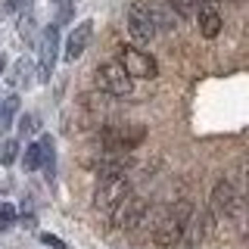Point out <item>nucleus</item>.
Returning <instances> with one entry per match:
<instances>
[{
    "instance_id": "6e6552de",
    "label": "nucleus",
    "mask_w": 249,
    "mask_h": 249,
    "mask_svg": "<svg viewBox=\"0 0 249 249\" xmlns=\"http://www.w3.org/2000/svg\"><path fill=\"white\" fill-rule=\"evenodd\" d=\"M128 35H131V41H137V44H150L156 37L153 16H150V10H146L143 3H134L128 10Z\"/></svg>"
},
{
    "instance_id": "a878e982",
    "label": "nucleus",
    "mask_w": 249,
    "mask_h": 249,
    "mask_svg": "<svg viewBox=\"0 0 249 249\" xmlns=\"http://www.w3.org/2000/svg\"><path fill=\"white\" fill-rule=\"evenodd\" d=\"M72 13H75L72 6H62V10H59V19H56V22H69V19H72Z\"/></svg>"
},
{
    "instance_id": "9d476101",
    "label": "nucleus",
    "mask_w": 249,
    "mask_h": 249,
    "mask_svg": "<svg viewBox=\"0 0 249 249\" xmlns=\"http://www.w3.org/2000/svg\"><path fill=\"white\" fill-rule=\"evenodd\" d=\"M90 37H93V22H90V19L78 22V25H75L72 31H69V37H66V62L81 59V53L88 50Z\"/></svg>"
},
{
    "instance_id": "393cba45",
    "label": "nucleus",
    "mask_w": 249,
    "mask_h": 249,
    "mask_svg": "<svg viewBox=\"0 0 249 249\" xmlns=\"http://www.w3.org/2000/svg\"><path fill=\"white\" fill-rule=\"evenodd\" d=\"M6 6H10L13 13H25L28 6H31V0H6Z\"/></svg>"
},
{
    "instance_id": "7ed1b4c3",
    "label": "nucleus",
    "mask_w": 249,
    "mask_h": 249,
    "mask_svg": "<svg viewBox=\"0 0 249 249\" xmlns=\"http://www.w3.org/2000/svg\"><path fill=\"white\" fill-rule=\"evenodd\" d=\"M100 150L109 153H131L134 146H140L146 140V128L143 124H106L100 128Z\"/></svg>"
},
{
    "instance_id": "39448f33",
    "label": "nucleus",
    "mask_w": 249,
    "mask_h": 249,
    "mask_svg": "<svg viewBox=\"0 0 249 249\" xmlns=\"http://www.w3.org/2000/svg\"><path fill=\"white\" fill-rule=\"evenodd\" d=\"M56 59H59V28L56 25H47L37 37V81L47 84L56 69Z\"/></svg>"
},
{
    "instance_id": "bb28decb",
    "label": "nucleus",
    "mask_w": 249,
    "mask_h": 249,
    "mask_svg": "<svg viewBox=\"0 0 249 249\" xmlns=\"http://www.w3.org/2000/svg\"><path fill=\"white\" fill-rule=\"evenodd\" d=\"M3 69H6V56L0 53V75H3Z\"/></svg>"
},
{
    "instance_id": "f03ea898",
    "label": "nucleus",
    "mask_w": 249,
    "mask_h": 249,
    "mask_svg": "<svg viewBox=\"0 0 249 249\" xmlns=\"http://www.w3.org/2000/svg\"><path fill=\"white\" fill-rule=\"evenodd\" d=\"M93 84L97 90H103L106 97H131L134 93V78L128 75V69L115 59H106L93 72Z\"/></svg>"
},
{
    "instance_id": "dca6fc26",
    "label": "nucleus",
    "mask_w": 249,
    "mask_h": 249,
    "mask_svg": "<svg viewBox=\"0 0 249 249\" xmlns=\"http://www.w3.org/2000/svg\"><path fill=\"white\" fill-rule=\"evenodd\" d=\"M41 146H44V162H41V168H44V175H47V184H56V153H53V140L50 137H41Z\"/></svg>"
},
{
    "instance_id": "412c9836",
    "label": "nucleus",
    "mask_w": 249,
    "mask_h": 249,
    "mask_svg": "<svg viewBox=\"0 0 249 249\" xmlns=\"http://www.w3.org/2000/svg\"><path fill=\"white\" fill-rule=\"evenodd\" d=\"M19 37H22L25 44H35V19H31L28 10L22 13V19H19Z\"/></svg>"
},
{
    "instance_id": "cd10ccee",
    "label": "nucleus",
    "mask_w": 249,
    "mask_h": 249,
    "mask_svg": "<svg viewBox=\"0 0 249 249\" xmlns=\"http://www.w3.org/2000/svg\"><path fill=\"white\" fill-rule=\"evenodd\" d=\"M246 237H249V224H246Z\"/></svg>"
},
{
    "instance_id": "4be33fe9",
    "label": "nucleus",
    "mask_w": 249,
    "mask_h": 249,
    "mask_svg": "<svg viewBox=\"0 0 249 249\" xmlns=\"http://www.w3.org/2000/svg\"><path fill=\"white\" fill-rule=\"evenodd\" d=\"M13 221H16V206L13 202H0V233L13 228Z\"/></svg>"
},
{
    "instance_id": "0eeeda50",
    "label": "nucleus",
    "mask_w": 249,
    "mask_h": 249,
    "mask_svg": "<svg viewBox=\"0 0 249 249\" xmlns=\"http://www.w3.org/2000/svg\"><path fill=\"white\" fill-rule=\"evenodd\" d=\"M119 62L124 69H128V75L131 78H156L159 75V66H156V59L150 56V53H143V50H137V47H122V56Z\"/></svg>"
},
{
    "instance_id": "20e7f679",
    "label": "nucleus",
    "mask_w": 249,
    "mask_h": 249,
    "mask_svg": "<svg viewBox=\"0 0 249 249\" xmlns=\"http://www.w3.org/2000/svg\"><path fill=\"white\" fill-rule=\"evenodd\" d=\"M131 193L128 175H112V178H97V190H93V209L97 212H112L115 206Z\"/></svg>"
},
{
    "instance_id": "aec40b11",
    "label": "nucleus",
    "mask_w": 249,
    "mask_h": 249,
    "mask_svg": "<svg viewBox=\"0 0 249 249\" xmlns=\"http://www.w3.org/2000/svg\"><path fill=\"white\" fill-rule=\"evenodd\" d=\"M199 0H171V10H175L181 19H187V16H196L199 13Z\"/></svg>"
},
{
    "instance_id": "9b49d317",
    "label": "nucleus",
    "mask_w": 249,
    "mask_h": 249,
    "mask_svg": "<svg viewBox=\"0 0 249 249\" xmlns=\"http://www.w3.org/2000/svg\"><path fill=\"white\" fill-rule=\"evenodd\" d=\"M212 215H233L237 212V190L231 181H218L212 187V199H209Z\"/></svg>"
},
{
    "instance_id": "ddd939ff",
    "label": "nucleus",
    "mask_w": 249,
    "mask_h": 249,
    "mask_svg": "<svg viewBox=\"0 0 249 249\" xmlns=\"http://www.w3.org/2000/svg\"><path fill=\"white\" fill-rule=\"evenodd\" d=\"M209 221H212V209H209V215H196V218L187 221V231H184L187 246H199L202 243V237H206V231H209Z\"/></svg>"
},
{
    "instance_id": "1a4fd4ad",
    "label": "nucleus",
    "mask_w": 249,
    "mask_h": 249,
    "mask_svg": "<svg viewBox=\"0 0 249 249\" xmlns=\"http://www.w3.org/2000/svg\"><path fill=\"white\" fill-rule=\"evenodd\" d=\"M90 168L97 171V178H112V175H128L131 168V156L128 153H109L103 150L97 159L90 162Z\"/></svg>"
},
{
    "instance_id": "f257e3e1",
    "label": "nucleus",
    "mask_w": 249,
    "mask_h": 249,
    "mask_svg": "<svg viewBox=\"0 0 249 249\" xmlns=\"http://www.w3.org/2000/svg\"><path fill=\"white\" fill-rule=\"evenodd\" d=\"M190 218H193V202H187V199L171 202L168 209H162V215L153 224V243L159 249H171L175 243H181Z\"/></svg>"
},
{
    "instance_id": "4468645a",
    "label": "nucleus",
    "mask_w": 249,
    "mask_h": 249,
    "mask_svg": "<svg viewBox=\"0 0 249 249\" xmlns=\"http://www.w3.org/2000/svg\"><path fill=\"white\" fill-rule=\"evenodd\" d=\"M35 78H37V66H31L28 59H19V62H16V69H13V75H10V84L22 90V88H31Z\"/></svg>"
},
{
    "instance_id": "a211bd4d",
    "label": "nucleus",
    "mask_w": 249,
    "mask_h": 249,
    "mask_svg": "<svg viewBox=\"0 0 249 249\" xmlns=\"http://www.w3.org/2000/svg\"><path fill=\"white\" fill-rule=\"evenodd\" d=\"M41 162H44V146H41V140L37 143H31L25 156H22V165H25V171H37L41 168Z\"/></svg>"
},
{
    "instance_id": "5701e85b",
    "label": "nucleus",
    "mask_w": 249,
    "mask_h": 249,
    "mask_svg": "<svg viewBox=\"0 0 249 249\" xmlns=\"http://www.w3.org/2000/svg\"><path fill=\"white\" fill-rule=\"evenodd\" d=\"M37 240H41L44 246H50V249H69V246H66V240L53 237V233H47V231H41V233H37Z\"/></svg>"
},
{
    "instance_id": "b1692460",
    "label": "nucleus",
    "mask_w": 249,
    "mask_h": 249,
    "mask_svg": "<svg viewBox=\"0 0 249 249\" xmlns=\"http://www.w3.org/2000/svg\"><path fill=\"white\" fill-rule=\"evenodd\" d=\"M35 128H37V119H35V115H22V122H19V134H22V137H28V134H35Z\"/></svg>"
},
{
    "instance_id": "6ab92c4d",
    "label": "nucleus",
    "mask_w": 249,
    "mask_h": 249,
    "mask_svg": "<svg viewBox=\"0 0 249 249\" xmlns=\"http://www.w3.org/2000/svg\"><path fill=\"white\" fill-rule=\"evenodd\" d=\"M19 150H22V146H19V140H3V146H0V165H6V168H10V165H16V159H19Z\"/></svg>"
},
{
    "instance_id": "f3484780",
    "label": "nucleus",
    "mask_w": 249,
    "mask_h": 249,
    "mask_svg": "<svg viewBox=\"0 0 249 249\" xmlns=\"http://www.w3.org/2000/svg\"><path fill=\"white\" fill-rule=\"evenodd\" d=\"M146 10H150V16H153L156 31H171L175 28V16L178 13H171L168 6H146Z\"/></svg>"
},
{
    "instance_id": "423d86ee",
    "label": "nucleus",
    "mask_w": 249,
    "mask_h": 249,
    "mask_svg": "<svg viewBox=\"0 0 249 249\" xmlns=\"http://www.w3.org/2000/svg\"><path fill=\"white\" fill-rule=\"evenodd\" d=\"M146 212H150V206H146V199L134 196V193H128L119 206L112 209V228L115 231H137L140 224H143Z\"/></svg>"
},
{
    "instance_id": "f8f14e48",
    "label": "nucleus",
    "mask_w": 249,
    "mask_h": 249,
    "mask_svg": "<svg viewBox=\"0 0 249 249\" xmlns=\"http://www.w3.org/2000/svg\"><path fill=\"white\" fill-rule=\"evenodd\" d=\"M196 22H199V35L202 37H218V31H221V16H218V10L209 6V3L199 6Z\"/></svg>"
},
{
    "instance_id": "2eb2a0df",
    "label": "nucleus",
    "mask_w": 249,
    "mask_h": 249,
    "mask_svg": "<svg viewBox=\"0 0 249 249\" xmlns=\"http://www.w3.org/2000/svg\"><path fill=\"white\" fill-rule=\"evenodd\" d=\"M19 106H22L19 93H13V97L0 100V134H6V131L13 128V119H16V112H19Z\"/></svg>"
}]
</instances>
